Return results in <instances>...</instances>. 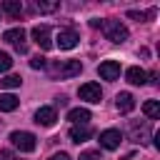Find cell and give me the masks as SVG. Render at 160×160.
<instances>
[{"label":"cell","mask_w":160,"mask_h":160,"mask_svg":"<svg viewBox=\"0 0 160 160\" xmlns=\"http://www.w3.org/2000/svg\"><path fill=\"white\" fill-rule=\"evenodd\" d=\"M90 138H92V128L90 125H72L70 128V140L78 142V145L85 142V140H90Z\"/></svg>","instance_id":"7c38bea8"},{"label":"cell","mask_w":160,"mask_h":160,"mask_svg":"<svg viewBox=\"0 0 160 160\" xmlns=\"http://www.w3.org/2000/svg\"><path fill=\"white\" fill-rule=\"evenodd\" d=\"M45 65H48V60H45V58H40V55L30 58V68H32V70H42Z\"/></svg>","instance_id":"7402d4cb"},{"label":"cell","mask_w":160,"mask_h":160,"mask_svg":"<svg viewBox=\"0 0 160 160\" xmlns=\"http://www.w3.org/2000/svg\"><path fill=\"white\" fill-rule=\"evenodd\" d=\"M0 158H2V160H12V155H10V150H2V152H0Z\"/></svg>","instance_id":"d4e9b609"},{"label":"cell","mask_w":160,"mask_h":160,"mask_svg":"<svg viewBox=\"0 0 160 160\" xmlns=\"http://www.w3.org/2000/svg\"><path fill=\"white\" fill-rule=\"evenodd\" d=\"M2 12H8L10 18H18L22 12V2L20 0H5L2 2Z\"/></svg>","instance_id":"e0dca14e"},{"label":"cell","mask_w":160,"mask_h":160,"mask_svg":"<svg viewBox=\"0 0 160 160\" xmlns=\"http://www.w3.org/2000/svg\"><path fill=\"white\" fill-rule=\"evenodd\" d=\"M78 32L75 30H60L58 32V38H55V45L60 48V50H72L75 45H78Z\"/></svg>","instance_id":"ba28073f"},{"label":"cell","mask_w":160,"mask_h":160,"mask_svg":"<svg viewBox=\"0 0 160 160\" xmlns=\"http://www.w3.org/2000/svg\"><path fill=\"white\" fill-rule=\"evenodd\" d=\"M10 142L20 150V152H32L38 148V138L32 132H25V130H15L10 132Z\"/></svg>","instance_id":"3957f363"},{"label":"cell","mask_w":160,"mask_h":160,"mask_svg":"<svg viewBox=\"0 0 160 160\" xmlns=\"http://www.w3.org/2000/svg\"><path fill=\"white\" fill-rule=\"evenodd\" d=\"M80 160H102V158H100V152H98V150H88V152H82V155H80Z\"/></svg>","instance_id":"603a6c76"},{"label":"cell","mask_w":160,"mask_h":160,"mask_svg":"<svg viewBox=\"0 0 160 160\" xmlns=\"http://www.w3.org/2000/svg\"><path fill=\"white\" fill-rule=\"evenodd\" d=\"M82 72L80 60H55L50 65V75L52 78H75Z\"/></svg>","instance_id":"6da1fadb"},{"label":"cell","mask_w":160,"mask_h":160,"mask_svg":"<svg viewBox=\"0 0 160 160\" xmlns=\"http://www.w3.org/2000/svg\"><path fill=\"white\" fill-rule=\"evenodd\" d=\"M125 78H128V82H130V85H145V82H148V72H145L142 68H138V65L128 68Z\"/></svg>","instance_id":"4fadbf2b"},{"label":"cell","mask_w":160,"mask_h":160,"mask_svg":"<svg viewBox=\"0 0 160 160\" xmlns=\"http://www.w3.org/2000/svg\"><path fill=\"white\" fill-rule=\"evenodd\" d=\"M78 95H80V100H88V102H100L102 90H100V85H98V82H85V85H80Z\"/></svg>","instance_id":"52a82bcc"},{"label":"cell","mask_w":160,"mask_h":160,"mask_svg":"<svg viewBox=\"0 0 160 160\" xmlns=\"http://www.w3.org/2000/svg\"><path fill=\"white\" fill-rule=\"evenodd\" d=\"M68 120H70L72 125H88L90 110H88V108H72V110L68 112Z\"/></svg>","instance_id":"5bb4252c"},{"label":"cell","mask_w":160,"mask_h":160,"mask_svg":"<svg viewBox=\"0 0 160 160\" xmlns=\"http://www.w3.org/2000/svg\"><path fill=\"white\" fill-rule=\"evenodd\" d=\"M12 68V58L8 52H0V72H8Z\"/></svg>","instance_id":"44dd1931"},{"label":"cell","mask_w":160,"mask_h":160,"mask_svg":"<svg viewBox=\"0 0 160 160\" xmlns=\"http://www.w3.org/2000/svg\"><path fill=\"white\" fill-rule=\"evenodd\" d=\"M50 160H70V155H68V152H55Z\"/></svg>","instance_id":"cb8c5ba5"},{"label":"cell","mask_w":160,"mask_h":160,"mask_svg":"<svg viewBox=\"0 0 160 160\" xmlns=\"http://www.w3.org/2000/svg\"><path fill=\"white\" fill-rule=\"evenodd\" d=\"M60 8V2H45V0H38L35 2V10L38 12H55Z\"/></svg>","instance_id":"d6986e66"},{"label":"cell","mask_w":160,"mask_h":160,"mask_svg":"<svg viewBox=\"0 0 160 160\" xmlns=\"http://www.w3.org/2000/svg\"><path fill=\"white\" fill-rule=\"evenodd\" d=\"M130 140L132 142H140V145H148V140H150V125L148 122H132L130 125Z\"/></svg>","instance_id":"9c48e42d"},{"label":"cell","mask_w":160,"mask_h":160,"mask_svg":"<svg viewBox=\"0 0 160 160\" xmlns=\"http://www.w3.org/2000/svg\"><path fill=\"white\" fill-rule=\"evenodd\" d=\"M115 100H118L115 105H118V110H120L122 115H128V112H132V108H135V98H132L130 92H120V95H118Z\"/></svg>","instance_id":"9a60e30c"},{"label":"cell","mask_w":160,"mask_h":160,"mask_svg":"<svg viewBox=\"0 0 160 160\" xmlns=\"http://www.w3.org/2000/svg\"><path fill=\"white\" fill-rule=\"evenodd\" d=\"M55 120H58V115H55V108H50V105H45V108H38V112H35V122H38V125H42V128H50V125H55Z\"/></svg>","instance_id":"8fae6325"},{"label":"cell","mask_w":160,"mask_h":160,"mask_svg":"<svg viewBox=\"0 0 160 160\" xmlns=\"http://www.w3.org/2000/svg\"><path fill=\"white\" fill-rule=\"evenodd\" d=\"M18 105H20V100L15 95H10V92H2L0 95V112H12Z\"/></svg>","instance_id":"2e32d148"},{"label":"cell","mask_w":160,"mask_h":160,"mask_svg":"<svg viewBox=\"0 0 160 160\" xmlns=\"http://www.w3.org/2000/svg\"><path fill=\"white\" fill-rule=\"evenodd\" d=\"M98 75H100L102 80H118V78H120V62H115V60H105V62H100Z\"/></svg>","instance_id":"30bf717a"},{"label":"cell","mask_w":160,"mask_h":160,"mask_svg":"<svg viewBox=\"0 0 160 160\" xmlns=\"http://www.w3.org/2000/svg\"><path fill=\"white\" fill-rule=\"evenodd\" d=\"M20 82H22L20 75H5L0 80V88H20Z\"/></svg>","instance_id":"ffe728a7"},{"label":"cell","mask_w":160,"mask_h":160,"mask_svg":"<svg viewBox=\"0 0 160 160\" xmlns=\"http://www.w3.org/2000/svg\"><path fill=\"white\" fill-rule=\"evenodd\" d=\"M142 112H145L150 120H158V118H160V102H158V100H148V102L142 105Z\"/></svg>","instance_id":"ac0fdd59"},{"label":"cell","mask_w":160,"mask_h":160,"mask_svg":"<svg viewBox=\"0 0 160 160\" xmlns=\"http://www.w3.org/2000/svg\"><path fill=\"white\" fill-rule=\"evenodd\" d=\"M2 40L5 42H10V45H15V50L18 52H25V30L22 28H10V30H5L2 32Z\"/></svg>","instance_id":"277c9868"},{"label":"cell","mask_w":160,"mask_h":160,"mask_svg":"<svg viewBox=\"0 0 160 160\" xmlns=\"http://www.w3.org/2000/svg\"><path fill=\"white\" fill-rule=\"evenodd\" d=\"M100 28H102V32H105V38H108L110 42H118V45H120V42L128 40V28H125L120 20H105Z\"/></svg>","instance_id":"7a4b0ae2"},{"label":"cell","mask_w":160,"mask_h":160,"mask_svg":"<svg viewBox=\"0 0 160 160\" xmlns=\"http://www.w3.org/2000/svg\"><path fill=\"white\" fill-rule=\"evenodd\" d=\"M32 40L38 42V48H40V50H50V48H52L50 28H48V25H35V28H32Z\"/></svg>","instance_id":"8992f818"},{"label":"cell","mask_w":160,"mask_h":160,"mask_svg":"<svg viewBox=\"0 0 160 160\" xmlns=\"http://www.w3.org/2000/svg\"><path fill=\"white\" fill-rule=\"evenodd\" d=\"M120 142H122L120 130L110 128V130H102V132H100V145H102L105 150H118V148H120Z\"/></svg>","instance_id":"5b68a950"}]
</instances>
